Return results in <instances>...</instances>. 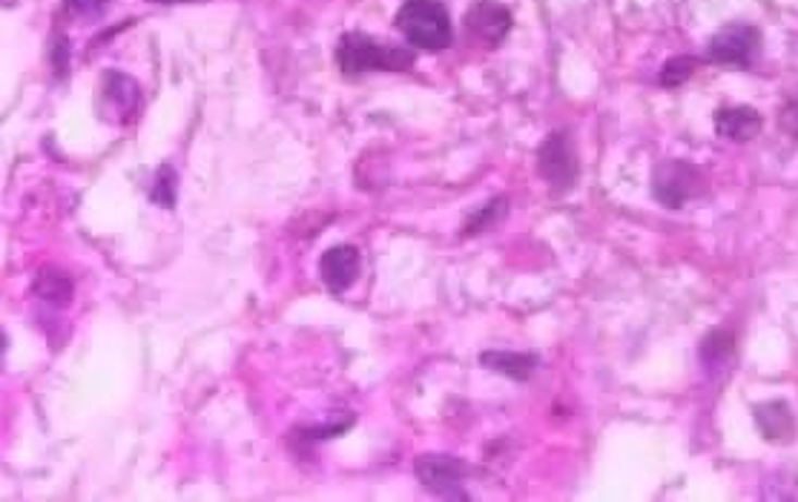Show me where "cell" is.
<instances>
[{
  "mask_svg": "<svg viewBox=\"0 0 798 502\" xmlns=\"http://www.w3.org/2000/svg\"><path fill=\"white\" fill-rule=\"evenodd\" d=\"M394 24L412 47L426 52H443L454 38L449 9L440 0H405Z\"/></svg>",
  "mask_w": 798,
  "mask_h": 502,
  "instance_id": "cell-1",
  "label": "cell"
},
{
  "mask_svg": "<svg viewBox=\"0 0 798 502\" xmlns=\"http://www.w3.org/2000/svg\"><path fill=\"white\" fill-rule=\"evenodd\" d=\"M336 63L345 75H363V72H405L414 66V56L403 47H385L371 35L348 32L336 44Z\"/></svg>",
  "mask_w": 798,
  "mask_h": 502,
  "instance_id": "cell-2",
  "label": "cell"
},
{
  "mask_svg": "<svg viewBox=\"0 0 798 502\" xmlns=\"http://www.w3.org/2000/svg\"><path fill=\"white\" fill-rule=\"evenodd\" d=\"M703 189H707V179L689 161H678V158L661 161L652 173V193L670 210H680L687 201L701 196Z\"/></svg>",
  "mask_w": 798,
  "mask_h": 502,
  "instance_id": "cell-3",
  "label": "cell"
},
{
  "mask_svg": "<svg viewBox=\"0 0 798 502\" xmlns=\"http://www.w3.org/2000/svg\"><path fill=\"white\" fill-rule=\"evenodd\" d=\"M761 35L750 24H729L715 32L710 40V61L727 63V66H750L759 52Z\"/></svg>",
  "mask_w": 798,
  "mask_h": 502,
  "instance_id": "cell-4",
  "label": "cell"
},
{
  "mask_svg": "<svg viewBox=\"0 0 798 502\" xmlns=\"http://www.w3.org/2000/svg\"><path fill=\"white\" fill-rule=\"evenodd\" d=\"M419 482L434 491L440 497H451V500H466V491H463V477H466V465L454 460V456L445 454H426L419 456L417 465H414Z\"/></svg>",
  "mask_w": 798,
  "mask_h": 502,
  "instance_id": "cell-5",
  "label": "cell"
},
{
  "mask_svg": "<svg viewBox=\"0 0 798 502\" xmlns=\"http://www.w3.org/2000/svg\"><path fill=\"white\" fill-rule=\"evenodd\" d=\"M538 173H540V179L549 181V184L557 189H566L575 184L577 161H575V149H572V144H569V135L552 133L543 144H540Z\"/></svg>",
  "mask_w": 798,
  "mask_h": 502,
  "instance_id": "cell-6",
  "label": "cell"
},
{
  "mask_svg": "<svg viewBox=\"0 0 798 502\" xmlns=\"http://www.w3.org/2000/svg\"><path fill=\"white\" fill-rule=\"evenodd\" d=\"M512 12L498 0H477L466 12V29L489 47H498L500 40L512 32Z\"/></svg>",
  "mask_w": 798,
  "mask_h": 502,
  "instance_id": "cell-7",
  "label": "cell"
},
{
  "mask_svg": "<svg viewBox=\"0 0 798 502\" xmlns=\"http://www.w3.org/2000/svg\"><path fill=\"white\" fill-rule=\"evenodd\" d=\"M359 267H363L359 250L351 247V244H336V247H331V250L322 253V261H319V276H322V282L328 284V291L342 293V291H348L351 284L356 282Z\"/></svg>",
  "mask_w": 798,
  "mask_h": 502,
  "instance_id": "cell-8",
  "label": "cell"
},
{
  "mask_svg": "<svg viewBox=\"0 0 798 502\" xmlns=\"http://www.w3.org/2000/svg\"><path fill=\"white\" fill-rule=\"evenodd\" d=\"M103 101L110 103V112L119 121L130 124L133 119H138V110H142V89L133 78H127L124 72H110L103 78L101 87Z\"/></svg>",
  "mask_w": 798,
  "mask_h": 502,
  "instance_id": "cell-9",
  "label": "cell"
},
{
  "mask_svg": "<svg viewBox=\"0 0 798 502\" xmlns=\"http://www.w3.org/2000/svg\"><path fill=\"white\" fill-rule=\"evenodd\" d=\"M761 115L752 107H721L715 112V133L724 138V142H752L756 135L761 133Z\"/></svg>",
  "mask_w": 798,
  "mask_h": 502,
  "instance_id": "cell-10",
  "label": "cell"
},
{
  "mask_svg": "<svg viewBox=\"0 0 798 502\" xmlns=\"http://www.w3.org/2000/svg\"><path fill=\"white\" fill-rule=\"evenodd\" d=\"M756 414V425H759L761 437L766 442H793L796 437V416H793L787 402H761L752 408Z\"/></svg>",
  "mask_w": 798,
  "mask_h": 502,
  "instance_id": "cell-11",
  "label": "cell"
},
{
  "mask_svg": "<svg viewBox=\"0 0 798 502\" xmlns=\"http://www.w3.org/2000/svg\"><path fill=\"white\" fill-rule=\"evenodd\" d=\"M480 362L494 374H503V377L514 379V382H526L538 368V356L512 354V351H486Z\"/></svg>",
  "mask_w": 798,
  "mask_h": 502,
  "instance_id": "cell-12",
  "label": "cell"
},
{
  "mask_svg": "<svg viewBox=\"0 0 798 502\" xmlns=\"http://www.w3.org/2000/svg\"><path fill=\"white\" fill-rule=\"evenodd\" d=\"M35 293L44 302H49V305L64 307L70 305L72 298V282L64 273H58V270H40L38 279H35Z\"/></svg>",
  "mask_w": 798,
  "mask_h": 502,
  "instance_id": "cell-13",
  "label": "cell"
},
{
  "mask_svg": "<svg viewBox=\"0 0 798 502\" xmlns=\"http://www.w3.org/2000/svg\"><path fill=\"white\" fill-rule=\"evenodd\" d=\"M735 351V339L729 330H712L710 336L703 339V345H701V362L707 365V368H719V365H724V362L733 356Z\"/></svg>",
  "mask_w": 798,
  "mask_h": 502,
  "instance_id": "cell-14",
  "label": "cell"
},
{
  "mask_svg": "<svg viewBox=\"0 0 798 502\" xmlns=\"http://www.w3.org/2000/svg\"><path fill=\"white\" fill-rule=\"evenodd\" d=\"M696 66H698L696 58H687V56L670 58V61L664 63V70H661V84H664V87H680L684 81L692 78Z\"/></svg>",
  "mask_w": 798,
  "mask_h": 502,
  "instance_id": "cell-15",
  "label": "cell"
},
{
  "mask_svg": "<svg viewBox=\"0 0 798 502\" xmlns=\"http://www.w3.org/2000/svg\"><path fill=\"white\" fill-rule=\"evenodd\" d=\"M175 184H179V179H175V170L170 164H164L159 170V175H156V187H152V201H159V205L164 207H173L175 205Z\"/></svg>",
  "mask_w": 798,
  "mask_h": 502,
  "instance_id": "cell-16",
  "label": "cell"
},
{
  "mask_svg": "<svg viewBox=\"0 0 798 502\" xmlns=\"http://www.w3.org/2000/svg\"><path fill=\"white\" fill-rule=\"evenodd\" d=\"M500 212H506V201H503V198H494L491 205H486L480 212H475V216L468 219V224H466L468 236H471V233H482V230L489 228L491 221L500 219Z\"/></svg>",
  "mask_w": 798,
  "mask_h": 502,
  "instance_id": "cell-17",
  "label": "cell"
},
{
  "mask_svg": "<svg viewBox=\"0 0 798 502\" xmlns=\"http://www.w3.org/2000/svg\"><path fill=\"white\" fill-rule=\"evenodd\" d=\"M778 124H782L784 133L798 142V89L784 101L782 112H778Z\"/></svg>",
  "mask_w": 798,
  "mask_h": 502,
  "instance_id": "cell-18",
  "label": "cell"
}]
</instances>
